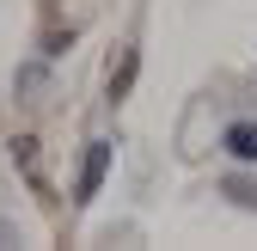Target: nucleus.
<instances>
[{"mask_svg": "<svg viewBox=\"0 0 257 251\" xmlns=\"http://www.w3.org/2000/svg\"><path fill=\"white\" fill-rule=\"evenodd\" d=\"M128 80H135V49L122 55V68H110V98H122V92H128Z\"/></svg>", "mask_w": 257, "mask_h": 251, "instance_id": "4", "label": "nucleus"}, {"mask_svg": "<svg viewBox=\"0 0 257 251\" xmlns=\"http://www.w3.org/2000/svg\"><path fill=\"white\" fill-rule=\"evenodd\" d=\"M13 166L37 178V141H31V135H13Z\"/></svg>", "mask_w": 257, "mask_h": 251, "instance_id": "3", "label": "nucleus"}, {"mask_svg": "<svg viewBox=\"0 0 257 251\" xmlns=\"http://www.w3.org/2000/svg\"><path fill=\"white\" fill-rule=\"evenodd\" d=\"M13 86H19V92H37V86H43V68H37V61H31V68H19Z\"/></svg>", "mask_w": 257, "mask_h": 251, "instance_id": "5", "label": "nucleus"}, {"mask_svg": "<svg viewBox=\"0 0 257 251\" xmlns=\"http://www.w3.org/2000/svg\"><path fill=\"white\" fill-rule=\"evenodd\" d=\"M110 141H92L86 147V160H80V184H74V202H92L98 196V184H104V172H110Z\"/></svg>", "mask_w": 257, "mask_h": 251, "instance_id": "1", "label": "nucleus"}, {"mask_svg": "<svg viewBox=\"0 0 257 251\" xmlns=\"http://www.w3.org/2000/svg\"><path fill=\"white\" fill-rule=\"evenodd\" d=\"M220 147H227L233 160H245V166H251V160H257V122H233V129L220 135Z\"/></svg>", "mask_w": 257, "mask_h": 251, "instance_id": "2", "label": "nucleus"}]
</instances>
